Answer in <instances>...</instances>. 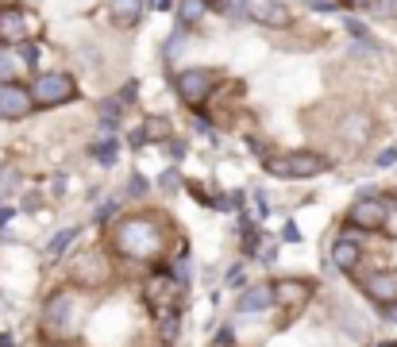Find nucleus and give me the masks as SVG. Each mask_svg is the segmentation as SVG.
Returning <instances> with one entry per match:
<instances>
[{"mask_svg":"<svg viewBox=\"0 0 397 347\" xmlns=\"http://www.w3.org/2000/svg\"><path fill=\"white\" fill-rule=\"evenodd\" d=\"M112 247L131 262H150L163 255L166 239H163V224L155 217H124L112 228Z\"/></svg>","mask_w":397,"mask_h":347,"instance_id":"f257e3e1","label":"nucleus"},{"mask_svg":"<svg viewBox=\"0 0 397 347\" xmlns=\"http://www.w3.org/2000/svg\"><path fill=\"white\" fill-rule=\"evenodd\" d=\"M78 97V81L62 70H46V73H35L31 81V100L35 108H58L66 100Z\"/></svg>","mask_w":397,"mask_h":347,"instance_id":"f03ea898","label":"nucleus"},{"mask_svg":"<svg viewBox=\"0 0 397 347\" xmlns=\"http://www.w3.org/2000/svg\"><path fill=\"white\" fill-rule=\"evenodd\" d=\"M328 158L316 155V151H289V155H274L267 158V170L274 177H289V182H301V177H316L328 170Z\"/></svg>","mask_w":397,"mask_h":347,"instance_id":"7ed1b4c3","label":"nucleus"},{"mask_svg":"<svg viewBox=\"0 0 397 347\" xmlns=\"http://www.w3.org/2000/svg\"><path fill=\"white\" fill-rule=\"evenodd\" d=\"M216 81H220V78H216V70H197V66H193V70H182V73H177L174 86H177V97H182L189 108H201L205 100L212 97Z\"/></svg>","mask_w":397,"mask_h":347,"instance_id":"20e7f679","label":"nucleus"},{"mask_svg":"<svg viewBox=\"0 0 397 347\" xmlns=\"http://www.w3.org/2000/svg\"><path fill=\"white\" fill-rule=\"evenodd\" d=\"M27 35H31V16H27L20 4H4V8H0V46L27 43Z\"/></svg>","mask_w":397,"mask_h":347,"instance_id":"39448f33","label":"nucleus"},{"mask_svg":"<svg viewBox=\"0 0 397 347\" xmlns=\"http://www.w3.org/2000/svg\"><path fill=\"white\" fill-rule=\"evenodd\" d=\"M108 259L105 255H97V251H89V255H81V259H73L70 262V278L78 286H105L108 282Z\"/></svg>","mask_w":397,"mask_h":347,"instance_id":"423d86ee","label":"nucleus"},{"mask_svg":"<svg viewBox=\"0 0 397 347\" xmlns=\"http://www.w3.org/2000/svg\"><path fill=\"white\" fill-rule=\"evenodd\" d=\"M386 204L378 201V197H363V201L351 204V212H347V228H359V232H378L386 224Z\"/></svg>","mask_w":397,"mask_h":347,"instance_id":"0eeeda50","label":"nucleus"},{"mask_svg":"<svg viewBox=\"0 0 397 347\" xmlns=\"http://www.w3.org/2000/svg\"><path fill=\"white\" fill-rule=\"evenodd\" d=\"M31 108H35L31 89H20L16 81L0 86V120H24V116H31Z\"/></svg>","mask_w":397,"mask_h":347,"instance_id":"6e6552de","label":"nucleus"},{"mask_svg":"<svg viewBox=\"0 0 397 347\" xmlns=\"http://www.w3.org/2000/svg\"><path fill=\"white\" fill-rule=\"evenodd\" d=\"M247 20L262 27H289V8L282 0H247Z\"/></svg>","mask_w":397,"mask_h":347,"instance_id":"1a4fd4ad","label":"nucleus"},{"mask_svg":"<svg viewBox=\"0 0 397 347\" xmlns=\"http://www.w3.org/2000/svg\"><path fill=\"white\" fill-rule=\"evenodd\" d=\"M363 289H366V297H371V301H382V305L397 301V270H382V274L366 278Z\"/></svg>","mask_w":397,"mask_h":347,"instance_id":"9d476101","label":"nucleus"},{"mask_svg":"<svg viewBox=\"0 0 397 347\" xmlns=\"http://www.w3.org/2000/svg\"><path fill=\"white\" fill-rule=\"evenodd\" d=\"M274 301H278V294H274V282H254L251 289H243L239 313H262V309H270Z\"/></svg>","mask_w":397,"mask_h":347,"instance_id":"9b49d317","label":"nucleus"},{"mask_svg":"<svg viewBox=\"0 0 397 347\" xmlns=\"http://www.w3.org/2000/svg\"><path fill=\"white\" fill-rule=\"evenodd\" d=\"M332 266L336 270H347V274L359 266V243L351 239V232H344V236L332 243Z\"/></svg>","mask_w":397,"mask_h":347,"instance_id":"f8f14e48","label":"nucleus"},{"mask_svg":"<svg viewBox=\"0 0 397 347\" xmlns=\"http://www.w3.org/2000/svg\"><path fill=\"white\" fill-rule=\"evenodd\" d=\"M274 294H278V301L286 305H301L313 297V286L305 282V278H282V282H274Z\"/></svg>","mask_w":397,"mask_h":347,"instance_id":"ddd939ff","label":"nucleus"},{"mask_svg":"<svg viewBox=\"0 0 397 347\" xmlns=\"http://www.w3.org/2000/svg\"><path fill=\"white\" fill-rule=\"evenodd\" d=\"M70 313H73V305L66 294H54L51 301H46V324L51 328H66L70 324Z\"/></svg>","mask_w":397,"mask_h":347,"instance_id":"4468645a","label":"nucleus"},{"mask_svg":"<svg viewBox=\"0 0 397 347\" xmlns=\"http://www.w3.org/2000/svg\"><path fill=\"white\" fill-rule=\"evenodd\" d=\"M112 20L116 24H124V27H131V24H139V12H143V0H112Z\"/></svg>","mask_w":397,"mask_h":347,"instance_id":"2eb2a0df","label":"nucleus"},{"mask_svg":"<svg viewBox=\"0 0 397 347\" xmlns=\"http://www.w3.org/2000/svg\"><path fill=\"white\" fill-rule=\"evenodd\" d=\"M170 289H177L174 274H166V270H163V274H158V270H155V274H150V282H147V301L158 309V301H163V297L170 294Z\"/></svg>","mask_w":397,"mask_h":347,"instance_id":"dca6fc26","label":"nucleus"},{"mask_svg":"<svg viewBox=\"0 0 397 347\" xmlns=\"http://www.w3.org/2000/svg\"><path fill=\"white\" fill-rule=\"evenodd\" d=\"M20 70H24V58H16V54L4 46V51H0V86H4V81H16Z\"/></svg>","mask_w":397,"mask_h":347,"instance_id":"f3484780","label":"nucleus"},{"mask_svg":"<svg viewBox=\"0 0 397 347\" xmlns=\"http://www.w3.org/2000/svg\"><path fill=\"white\" fill-rule=\"evenodd\" d=\"M344 135L351 139V143H363V139L371 135V120L366 116H347L344 120Z\"/></svg>","mask_w":397,"mask_h":347,"instance_id":"a211bd4d","label":"nucleus"},{"mask_svg":"<svg viewBox=\"0 0 397 347\" xmlns=\"http://www.w3.org/2000/svg\"><path fill=\"white\" fill-rule=\"evenodd\" d=\"M158 332H163V343L177 340V313L174 309H158Z\"/></svg>","mask_w":397,"mask_h":347,"instance_id":"6ab92c4d","label":"nucleus"},{"mask_svg":"<svg viewBox=\"0 0 397 347\" xmlns=\"http://www.w3.org/2000/svg\"><path fill=\"white\" fill-rule=\"evenodd\" d=\"M120 105H124L120 97L100 100V124H105V128H116V120H120Z\"/></svg>","mask_w":397,"mask_h":347,"instance_id":"aec40b11","label":"nucleus"},{"mask_svg":"<svg viewBox=\"0 0 397 347\" xmlns=\"http://www.w3.org/2000/svg\"><path fill=\"white\" fill-rule=\"evenodd\" d=\"M93 158H97L100 166H112L116 162V139H100V143L93 147Z\"/></svg>","mask_w":397,"mask_h":347,"instance_id":"412c9836","label":"nucleus"},{"mask_svg":"<svg viewBox=\"0 0 397 347\" xmlns=\"http://www.w3.org/2000/svg\"><path fill=\"white\" fill-rule=\"evenodd\" d=\"M73 239H78V228H66V232H58V236L51 239V247H46V255H54V259H58V255H62L66 247H70Z\"/></svg>","mask_w":397,"mask_h":347,"instance_id":"4be33fe9","label":"nucleus"},{"mask_svg":"<svg viewBox=\"0 0 397 347\" xmlns=\"http://www.w3.org/2000/svg\"><path fill=\"white\" fill-rule=\"evenodd\" d=\"M205 12H209V4H205V0H182V20L185 24H197Z\"/></svg>","mask_w":397,"mask_h":347,"instance_id":"5701e85b","label":"nucleus"},{"mask_svg":"<svg viewBox=\"0 0 397 347\" xmlns=\"http://www.w3.org/2000/svg\"><path fill=\"white\" fill-rule=\"evenodd\" d=\"M143 131H147V139H166L170 135V124H166V120H158V116H150L147 124H143Z\"/></svg>","mask_w":397,"mask_h":347,"instance_id":"b1692460","label":"nucleus"},{"mask_svg":"<svg viewBox=\"0 0 397 347\" xmlns=\"http://www.w3.org/2000/svg\"><path fill=\"white\" fill-rule=\"evenodd\" d=\"M259 243H262V232L247 228V232H243V255H259Z\"/></svg>","mask_w":397,"mask_h":347,"instance_id":"393cba45","label":"nucleus"},{"mask_svg":"<svg viewBox=\"0 0 397 347\" xmlns=\"http://www.w3.org/2000/svg\"><path fill=\"white\" fill-rule=\"evenodd\" d=\"M371 8H374L378 16H397V0H374Z\"/></svg>","mask_w":397,"mask_h":347,"instance_id":"a878e982","label":"nucleus"},{"mask_svg":"<svg viewBox=\"0 0 397 347\" xmlns=\"http://www.w3.org/2000/svg\"><path fill=\"white\" fill-rule=\"evenodd\" d=\"M344 24H347V31H351V35H355L359 43H371V35H366V27L359 24V20H344Z\"/></svg>","mask_w":397,"mask_h":347,"instance_id":"bb28decb","label":"nucleus"},{"mask_svg":"<svg viewBox=\"0 0 397 347\" xmlns=\"http://www.w3.org/2000/svg\"><path fill=\"white\" fill-rule=\"evenodd\" d=\"M189 270H193V266H189L185 259H182V262H177V266H174V282H177V286H185L189 278H193V274H189Z\"/></svg>","mask_w":397,"mask_h":347,"instance_id":"cd10ccee","label":"nucleus"},{"mask_svg":"<svg viewBox=\"0 0 397 347\" xmlns=\"http://www.w3.org/2000/svg\"><path fill=\"white\" fill-rule=\"evenodd\" d=\"M128 193H131V197H143V193H147V182H143V174H131V185H128Z\"/></svg>","mask_w":397,"mask_h":347,"instance_id":"c85d7f7f","label":"nucleus"},{"mask_svg":"<svg viewBox=\"0 0 397 347\" xmlns=\"http://www.w3.org/2000/svg\"><path fill=\"white\" fill-rule=\"evenodd\" d=\"M232 340H235L232 328H220V336H216V347H232Z\"/></svg>","mask_w":397,"mask_h":347,"instance_id":"c756f323","label":"nucleus"},{"mask_svg":"<svg viewBox=\"0 0 397 347\" xmlns=\"http://www.w3.org/2000/svg\"><path fill=\"white\" fill-rule=\"evenodd\" d=\"M135 86H139V81H128V86L120 89V100H135V93H139Z\"/></svg>","mask_w":397,"mask_h":347,"instance_id":"7c9ffc66","label":"nucleus"},{"mask_svg":"<svg viewBox=\"0 0 397 347\" xmlns=\"http://www.w3.org/2000/svg\"><path fill=\"white\" fill-rule=\"evenodd\" d=\"M205 4H209V12H228L232 0H205Z\"/></svg>","mask_w":397,"mask_h":347,"instance_id":"2f4dec72","label":"nucleus"},{"mask_svg":"<svg viewBox=\"0 0 397 347\" xmlns=\"http://www.w3.org/2000/svg\"><path fill=\"white\" fill-rule=\"evenodd\" d=\"M128 143H131V147H143V143H147V131H143V128H139V131H131V135H128Z\"/></svg>","mask_w":397,"mask_h":347,"instance_id":"473e14b6","label":"nucleus"},{"mask_svg":"<svg viewBox=\"0 0 397 347\" xmlns=\"http://www.w3.org/2000/svg\"><path fill=\"white\" fill-rule=\"evenodd\" d=\"M393 162H397V151H393V147H390V151L378 155V166H393Z\"/></svg>","mask_w":397,"mask_h":347,"instance_id":"72a5a7b5","label":"nucleus"},{"mask_svg":"<svg viewBox=\"0 0 397 347\" xmlns=\"http://www.w3.org/2000/svg\"><path fill=\"white\" fill-rule=\"evenodd\" d=\"M163 190H177V170H166L163 174Z\"/></svg>","mask_w":397,"mask_h":347,"instance_id":"f704fd0d","label":"nucleus"},{"mask_svg":"<svg viewBox=\"0 0 397 347\" xmlns=\"http://www.w3.org/2000/svg\"><path fill=\"white\" fill-rule=\"evenodd\" d=\"M116 209H120V204H116V201H108V204H105V209H100V212H97V220H100V224H105V220H108V217H112V212H116Z\"/></svg>","mask_w":397,"mask_h":347,"instance_id":"c9c22d12","label":"nucleus"},{"mask_svg":"<svg viewBox=\"0 0 397 347\" xmlns=\"http://www.w3.org/2000/svg\"><path fill=\"white\" fill-rule=\"evenodd\" d=\"M286 243H301V232H297V224H286Z\"/></svg>","mask_w":397,"mask_h":347,"instance_id":"e433bc0d","label":"nucleus"},{"mask_svg":"<svg viewBox=\"0 0 397 347\" xmlns=\"http://www.w3.org/2000/svg\"><path fill=\"white\" fill-rule=\"evenodd\" d=\"M228 286H243V266H232V274H228Z\"/></svg>","mask_w":397,"mask_h":347,"instance_id":"4c0bfd02","label":"nucleus"},{"mask_svg":"<svg viewBox=\"0 0 397 347\" xmlns=\"http://www.w3.org/2000/svg\"><path fill=\"white\" fill-rule=\"evenodd\" d=\"M166 147H170V155H174V158H177V155H182V151H185V143H177V139H170V143H166Z\"/></svg>","mask_w":397,"mask_h":347,"instance_id":"58836bf2","label":"nucleus"},{"mask_svg":"<svg viewBox=\"0 0 397 347\" xmlns=\"http://www.w3.org/2000/svg\"><path fill=\"white\" fill-rule=\"evenodd\" d=\"M8 220H12V209H0V228H4Z\"/></svg>","mask_w":397,"mask_h":347,"instance_id":"ea45409f","label":"nucleus"},{"mask_svg":"<svg viewBox=\"0 0 397 347\" xmlns=\"http://www.w3.org/2000/svg\"><path fill=\"white\" fill-rule=\"evenodd\" d=\"M150 8H158V12H166V8H170V0H150Z\"/></svg>","mask_w":397,"mask_h":347,"instance_id":"a19ab883","label":"nucleus"},{"mask_svg":"<svg viewBox=\"0 0 397 347\" xmlns=\"http://www.w3.org/2000/svg\"><path fill=\"white\" fill-rule=\"evenodd\" d=\"M386 313H390V321H397V301H390V305H386Z\"/></svg>","mask_w":397,"mask_h":347,"instance_id":"79ce46f5","label":"nucleus"},{"mask_svg":"<svg viewBox=\"0 0 397 347\" xmlns=\"http://www.w3.org/2000/svg\"><path fill=\"white\" fill-rule=\"evenodd\" d=\"M0 347H12V336H8V332L0 336Z\"/></svg>","mask_w":397,"mask_h":347,"instance_id":"37998d69","label":"nucleus"},{"mask_svg":"<svg viewBox=\"0 0 397 347\" xmlns=\"http://www.w3.org/2000/svg\"><path fill=\"white\" fill-rule=\"evenodd\" d=\"M378 347H397V343H378Z\"/></svg>","mask_w":397,"mask_h":347,"instance_id":"c03bdc74","label":"nucleus"},{"mask_svg":"<svg viewBox=\"0 0 397 347\" xmlns=\"http://www.w3.org/2000/svg\"><path fill=\"white\" fill-rule=\"evenodd\" d=\"M54 347H66V343H54Z\"/></svg>","mask_w":397,"mask_h":347,"instance_id":"a18cd8bd","label":"nucleus"}]
</instances>
